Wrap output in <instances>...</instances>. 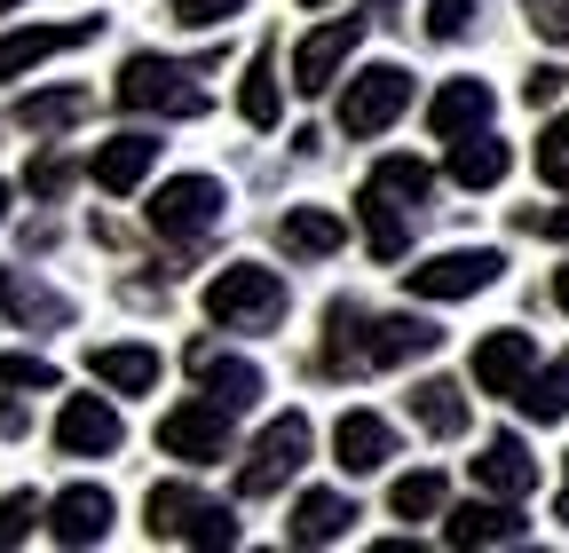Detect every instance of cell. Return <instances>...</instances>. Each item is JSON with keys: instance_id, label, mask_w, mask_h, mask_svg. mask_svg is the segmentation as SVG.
<instances>
[{"instance_id": "obj_1", "label": "cell", "mask_w": 569, "mask_h": 553, "mask_svg": "<svg viewBox=\"0 0 569 553\" xmlns=\"http://www.w3.org/2000/svg\"><path fill=\"white\" fill-rule=\"evenodd\" d=\"M142 530H151L159 545H206V553H222V545H238V506L190 491V482H151V499H142Z\"/></svg>"}, {"instance_id": "obj_2", "label": "cell", "mask_w": 569, "mask_h": 553, "mask_svg": "<svg viewBox=\"0 0 569 553\" xmlns=\"http://www.w3.org/2000/svg\"><path fill=\"white\" fill-rule=\"evenodd\" d=\"M206 316L222 332H277L284 324V276L261 269V261H230L206 285Z\"/></svg>"}, {"instance_id": "obj_3", "label": "cell", "mask_w": 569, "mask_h": 553, "mask_svg": "<svg viewBox=\"0 0 569 553\" xmlns=\"http://www.w3.org/2000/svg\"><path fill=\"white\" fill-rule=\"evenodd\" d=\"M309 451H317L309 411H277V420L253 435L246 466H238V499H277V491H293V474L309 466Z\"/></svg>"}, {"instance_id": "obj_4", "label": "cell", "mask_w": 569, "mask_h": 553, "mask_svg": "<svg viewBox=\"0 0 569 553\" xmlns=\"http://www.w3.org/2000/svg\"><path fill=\"white\" fill-rule=\"evenodd\" d=\"M111 95H119V111H159V119H198L206 111L198 63H174V56H127Z\"/></svg>"}, {"instance_id": "obj_5", "label": "cell", "mask_w": 569, "mask_h": 553, "mask_svg": "<svg viewBox=\"0 0 569 553\" xmlns=\"http://www.w3.org/2000/svg\"><path fill=\"white\" fill-rule=\"evenodd\" d=\"M507 276V253L490 245H451V253H427L419 269H403V293L411 301H475Z\"/></svg>"}, {"instance_id": "obj_6", "label": "cell", "mask_w": 569, "mask_h": 553, "mask_svg": "<svg viewBox=\"0 0 569 553\" xmlns=\"http://www.w3.org/2000/svg\"><path fill=\"white\" fill-rule=\"evenodd\" d=\"M230 420H238V411L213 403V395L198 388V395H182L167 420H159V451L182 459V466H222V459H230Z\"/></svg>"}, {"instance_id": "obj_7", "label": "cell", "mask_w": 569, "mask_h": 553, "mask_svg": "<svg viewBox=\"0 0 569 553\" xmlns=\"http://www.w3.org/2000/svg\"><path fill=\"white\" fill-rule=\"evenodd\" d=\"M222 205H230V190L213 182V174H174V182L151 190V230L167 245H198V238H213Z\"/></svg>"}, {"instance_id": "obj_8", "label": "cell", "mask_w": 569, "mask_h": 553, "mask_svg": "<svg viewBox=\"0 0 569 553\" xmlns=\"http://www.w3.org/2000/svg\"><path fill=\"white\" fill-rule=\"evenodd\" d=\"M403 111H411V72L403 63H365V72L340 88V134H356V143H365V134H388Z\"/></svg>"}, {"instance_id": "obj_9", "label": "cell", "mask_w": 569, "mask_h": 553, "mask_svg": "<svg viewBox=\"0 0 569 553\" xmlns=\"http://www.w3.org/2000/svg\"><path fill=\"white\" fill-rule=\"evenodd\" d=\"M182 364H190V380H198L213 403H230V411H253V403L269 395L261 364H253V356H230V349H213V340H190Z\"/></svg>"}, {"instance_id": "obj_10", "label": "cell", "mask_w": 569, "mask_h": 553, "mask_svg": "<svg viewBox=\"0 0 569 553\" xmlns=\"http://www.w3.org/2000/svg\"><path fill=\"white\" fill-rule=\"evenodd\" d=\"M365 24H372V17H332V24L301 32V48H293V88H301V95H325V88H340V63L356 56Z\"/></svg>"}, {"instance_id": "obj_11", "label": "cell", "mask_w": 569, "mask_h": 553, "mask_svg": "<svg viewBox=\"0 0 569 553\" xmlns=\"http://www.w3.org/2000/svg\"><path fill=\"white\" fill-rule=\"evenodd\" d=\"M119 443H127V428H119L111 395H63V411H56V451L63 459H111Z\"/></svg>"}, {"instance_id": "obj_12", "label": "cell", "mask_w": 569, "mask_h": 553, "mask_svg": "<svg viewBox=\"0 0 569 553\" xmlns=\"http://www.w3.org/2000/svg\"><path fill=\"white\" fill-rule=\"evenodd\" d=\"M111 522H119V506H111L103 482H71V491L48 499V537L56 545H103Z\"/></svg>"}, {"instance_id": "obj_13", "label": "cell", "mask_w": 569, "mask_h": 553, "mask_svg": "<svg viewBox=\"0 0 569 553\" xmlns=\"http://www.w3.org/2000/svg\"><path fill=\"white\" fill-rule=\"evenodd\" d=\"M530 372H538V340L530 332H515V324L507 332H482V349H475V388L482 395H507L515 403Z\"/></svg>"}, {"instance_id": "obj_14", "label": "cell", "mask_w": 569, "mask_h": 553, "mask_svg": "<svg viewBox=\"0 0 569 553\" xmlns=\"http://www.w3.org/2000/svg\"><path fill=\"white\" fill-rule=\"evenodd\" d=\"M332 459H340V474H380L396 459V428L380 411H340L332 420Z\"/></svg>"}, {"instance_id": "obj_15", "label": "cell", "mask_w": 569, "mask_h": 553, "mask_svg": "<svg viewBox=\"0 0 569 553\" xmlns=\"http://www.w3.org/2000/svg\"><path fill=\"white\" fill-rule=\"evenodd\" d=\"M103 24L88 17V24H24V32H0V80H24L32 63H48V56H63V48H88Z\"/></svg>"}, {"instance_id": "obj_16", "label": "cell", "mask_w": 569, "mask_h": 553, "mask_svg": "<svg viewBox=\"0 0 569 553\" xmlns=\"http://www.w3.org/2000/svg\"><path fill=\"white\" fill-rule=\"evenodd\" d=\"M490 80H443L436 95H427V134L436 143H459V134H475V127H490Z\"/></svg>"}, {"instance_id": "obj_17", "label": "cell", "mask_w": 569, "mask_h": 553, "mask_svg": "<svg viewBox=\"0 0 569 553\" xmlns=\"http://www.w3.org/2000/svg\"><path fill=\"white\" fill-rule=\"evenodd\" d=\"M443 349V332L427 324V316H372L365 324V364L388 372V364H419V356H436Z\"/></svg>"}, {"instance_id": "obj_18", "label": "cell", "mask_w": 569, "mask_h": 553, "mask_svg": "<svg viewBox=\"0 0 569 553\" xmlns=\"http://www.w3.org/2000/svg\"><path fill=\"white\" fill-rule=\"evenodd\" d=\"M522 537V514H515V499H475V506H451L443 514V545H459V553H475V545H515Z\"/></svg>"}, {"instance_id": "obj_19", "label": "cell", "mask_w": 569, "mask_h": 553, "mask_svg": "<svg viewBox=\"0 0 569 553\" xmlns=\"http://www.w3.org/2000/svg\"><path fill=\"white\" fill-rule=\"evenodd\" d=\"M151 167H159V134H142V127H127V134H111V143L88 159V174L111 190V198H127V190H142L151 182Z\"/></svg>"}, {"instance_id": "obj_20", "label": "cell", "mask_w": 569, "mask_h": 553, "mask_svg": "<svg viewBox=\"0 0 569 553\" xmlns=\"http://www.w3.org/2000/svg\"><path fill=\"white\" fill-rule=\"evenodd\" d=\"M475 482H482L490 499H530V491H538V459H530V443H522V435H490L482 459H475Z\"/></svg>"}, {"instance_id": "obj_21", "label": "cell", "mask_w": 569, "mask_h": 553, "mask_svg": "<svg viewBox=\"0 0 569 553\" xmlns=\"http://www.w3.org/2000/svg\"><path fill=\"white\" fill-rule=\"evenodd\" d=\"M365 301H332L325 309V349H317V372L325 380H348V372H372L365 364Z\"/></svg>"}, {"instance_id": "obj_22", "label": "cell", "mask_w": 569, "mask_h": 553, "mask_svg": "<svg viewBox=\"0 0 569 553\" xmlns=\"http://www.w3.org/2000/svg\"><path fill=\"white\" fill-rule=\"evenodd\" d=\"M356 522H365V514H356L340 491H301L293 499V522H284V545H340Z\"/></svg>"}, {"instance_id": "obj_23", "label": "cell", "mask_w": 569, "mask_h": 553, "mask_svg": "<svg viewBox=\"0 0 569 553\" xmlns=\"http://www.w3.org/2000/svg\"><path fill=\"white\" fill-rule=\"evenodd\" d=\"M88 372H96V388H111V395H151L167 364H159V349H142V340H111V349L88 356Z\"/></svg>"}, {"instance_id": "obj_24", "label": "cell", "mask_w": 569, "mask_h": 553, "mask_svg": "<svg viewBox=\"0 0 569 553\" xmlns=\"http://www.w3.org/2000/svg\"><path fill=\"white\" fill-rule=\"evenodd\" d=\"M238 119H246L253 134H269V127L284 119V80H277V40H261V48H253V63H246V80H238Z\"/></svg>"}, {"instance_id": "obj_25", "label": "cell", "mask_w": 569, "mask_h": 553, "mask_svg": "<svg viewBox=\"0 0 569 553\" xmlns=\"http://www.w3.org/2000/svg\"><path fill=\"white\" fill-rule=\"evenodd\" d=\"M277 245L293 253V261H332V253L348 245V222L325 214V205H293V214L277 222Z\"/></svg>"}, {"instance_id": "obj_26", "label": "cell", "mask_w": 569, "mask_h": 553, "mask_svg": "<svg viewBox=\"0 0 569 553\" xmlns=\"http://www.w3.org/2000/svg\"><path fill=\"white\" fill-rule=\"evenodd\" d=\"M507 167H515V151L498 143L490 127H475V134H459V143H451V182H459V190H498V182H507Z\"/></svg>"}, {"instance_id": "obj_27", "label": "cell", "mask_w": 569, "mask_h": 553, "mask_svg": "<svg viewBox=\"0 0 569 553\" xmlns=\"http://www.w3.org/2000/svg\"><path fill=\"white\" fill-rule=\"evenodd\" d=\"M411 420H419V435L459 443V435H467V388H459V380H419V388H411Z\"/></svg>"}, {"instance_id": "obj_28", "label": "cell", "mask_w": 569, "mask_h": 553, "mask_svg": "<svg viewBox=\"0 0 569 553\" xmlns=\"http://www.w3.org/2000/svg\"><path fill=\"white\" fill-rule=\"evenodd\" d=\"M356 205H365V245H372V261H403V253H411V205H396V198H380V190H365Z\"/></svg>"}, {"instance_id": "obj_29", "label": "cell", "mask_w": 569, "mask_h": 553, "mask_svg": "<svg viewBox=\"0 0 569 553\" xmlns=\"http://www.w3.org/2000/svg\"><path fill=\"white\" fill-rule=\"evenodd\" d=\"M451 506V482L436 466H419V474H396V491H388V514L396 522H436Z\"/></svg>"}, {"instance_id": "obj_30", "label": "cell", "mask_w": 569, "mask_h": 553, "mask_svg": "<svg viewBox=\"0 0 569 553\" xmlns=\"http://www.w3.org/2000/svg\"><path fill=\"white\" fill-rule=\"evenodd\" d=\"M80 119H88V88H40L17 103V127H32V134H63Z\"/></svg>"}, {"instance_id": "obj_31", "label": "cell", "mask_w": 569, "mask_h": 553, "mask_svg": "<svg viewBox=\"0 0 569 553\" xmlns=\"http://www.w3.org/2000/svg\"><path fill=\"white\" fill-rule=\"evenodd\" d=\"M365 190H380L396 205H427V198H436V167H427V159H380L365 174Z\"/></svg>"}, {"instance_id": "obj_32", "label": "cell", "mask_w": 569, "mask_h": 553, "mask_svg": "<svg viewBox=\"0 0 569 553\" xmlns=\"http://www.w3.org/2000/svg\"><path fill=\"white\" fill-rule=\"evenodd\" d=\"M522 420H538V428H553V420H569V364H538L530 380H522Z\"/></svg>"}, {"instance_id": "obj_33", "label": "cell", "mask_w": 569, "mask_h": 553, "mask_svg": "<svg viewBox=\"0 0 569 553\" xmlns=\"http://www.w3.org/2000/svg\"><path fill=\"white\" fill-rule=\"evenodd\" d=\"M40 522H48V506H40L32 491H9V499H0V545H24Z\"/></svg>"}, {"instance_id": "obj_34", "label": "cell", "mask_w": 569, "mask_h": 553, "mask_svg": "<svg viewBox=\"0 0 569 553\" xmlns=\"http://www.w3.org/2000/svg\"><path fill=\"white\" fill-rule=\"evenodd\" d=\"M71 182H80V167H71L63 151H40V159L24 167V190H32V198H63Z\"/></svg>"}, {"instance_id": "obj_35", "label": "cell", "mask_w": 569, "mask_h": 553, "mask_svg": "<svg viewBox=\"0 0 569 553\" xmlns=\"http://www.w3.org/2000/svg\"><path fill=\"white\" fill-rule=\"evenodd\" d=\"M9 309H17V324H71V301L63 293H40V285H17Z\"/></svg>"}, {"instance_id": "obj_36", "label": "cell", "mask_w": 569, "mask_h": 553, "mask_svg": "<svg viewBox=\"0 0 569 553\" xmlns=\"http://www.w3.org/2000/svg\"><path fill=\"white\" fill-rule=\"evenodd\" d=\"M467 24H475V0H427V17H419L427 40H467Z\"/></svg>"}, {"instance_id": "obj_37", "label": "cell", "mask_w": 569, "mask_h": 553, "mask_svg": "<svg viewBox=\"0 0 569 553\" xmlns=\"http://www.w3.org/2000/svg\"><path fill=\"white\" fill-rule=\"evenodd\" d=\"M538 174H546L553 190H569V119H546V134H538Z\"/></svg>"}, {"instance_id": "obj_38", "label": "cell", "mask_w": 569, "mask_h": 553, "mask_svg": "<svg viewBox=\"0 0 569 553\" xmlns=\"http://www.w3.org/2000/svg\"><path fill=\"white\" fill-rule=\"evenodd\" d=\"M0 388H56V364H48V356L9 349V356H0Z\"/></svg>"}, {"instance_id": "obj_39", "label": "cell", "mask_w": 569, "mask_h": 553, "mask_svg": "<svg viewBox=\"0 0 569 553\" xmlns=\"http://www.w3.org/2000/svg\"><path fill=\"white\" fill-rule=\"evenodd\" d=\"M222 17H246V0H174V24H190V32L222 24Z\"/></svg>"}, {"instance_id": "obj_40", "label": "cell", "mask_w": 569, "mask_h": 553, "mask_svg": "<svg viewBox=\"0 0 569 553\" xmlns=\"http://www.w3.org/2000/svg\"><path fill=\"white\" fill-rule=\"evenodd\" d=\"M530 9V24H538V40H553V48H569V0H522Z\"/></svg>"}, {"instance_id": "obj_41", "label": "cell", "mask_w": 569, "mask_h": 553, "mask_svg": "<svg viewBox=\"0 0 569 553\" xmlns=\"http://www.w3.org/2000/svg\"><path fill=\"white\" fill-rule=\"evenodd\" d=\"M522 230H538V238H569V205H553V214H522Z\"/></svg>"}, {"instance_id": "obj_42", "label": "cell", "mask_w": 569, "mask_h": 553, "mask_svg": "<svg viewBox=\"0 0 569 553\" xmlns=\"http://www.w3.org/2000/svg\"><path fill=\"white\" fill-rule=\"evenodd\" d=\"M522 95H530V103H553V95H561V72H530V88H522Z\"/></svg>"}, {"instance_id": "obj_43", "label": "cell", "mask_w": 569, "mask_h": 553, "mask_svg": "<svg viewBox=\"0 0 569 553\" xmlns=\"http://www.w3.org/2000/svg\"><path fill=\"white\" fill-rule=\"evenodd\" d=\"M0 435H24V403H0Z\"/></svg>"}, {"instance_id": "obj_44", "label": "cell", "mask_w": 569, "mask_h": 553, "mask_svg": "<svg viewBox=\"0 0 569 553\" xmlns=\"http://www.w3.org/2000/svg\"><path fill=\"white\" fill-rule=\"evenodd\" d=\"M553 309H569V269H553Z\"/></svg>"}, {"instance_id": "obj_45", "label": "cell", "mask_w": 569, "mask_h": 553, "mask_svg": "<svg viewBox=\"0 0 569 553\" xmlns=\"http://www.w3.org/2000/svg\"><path fill=\"white\" fill-rule=\"evenodd\" d=\"M553 514L569 522V459H561V499H553Z\"/></svg>"}, {"instance_id": "obj_46", "label": "cell", "mask_w": 569, "mask_h": 553, "mask_svg": "<svg viewBox=\"0 0 569 553\" xmlns=\"http://www.w3.org/2000/svg\"><path fill=\"white\" fill-rule=\"evenodd\" d=\"M9 293H17V269H0V309H9Z\"/></svg>"}, {"instance_id": "obj_47", "label": "cell", "mask_w": 569, "mask_h": 553, "mask_svg": "<svg viewBox=\"0 0 569 553\" xmlns=\"http://www.w3.org/2000/svg\"><path fill=\"white\" fill-rule=\"evenodd\" d=\"M0 222H9V182H0Z\"/></svg>"}, {"instance_id": "obj_48", "label": "cell", "mask_w": 569, "mask_h": 553, "mask_svg": "<svg viewBox=\"0 0 569 553\" xmlns=\"http://www.w3.org/2000/svg\"><path fill=\"white\" fill-rule=\"evenodd\" d=\"M365 9H403V0H365Z\"/></svg>"}, {"instance_id": "obj_49", "label": "cell", "mask_w": 569, "mask_h": 553, "mask_svg": "<svg viewBox=\"0 0 569 553\" xmlns=\"http://www.w3.org/2000/svg\"><path fill=\"white\" fill-rule=\"evenodd\" d=\"M9 9H24V0H0V17H9Z\"/></svg>"}, {"instance_id": "obj_50", "label": "cell", "mask_w": 569, "mask_h": 553, "mask_svg": "<svg viewBox=\"0 0 569 553\" xmlns=\"http://www.w3.org/2000/svg\"><path fill=\"white\" fill-rule=\"evenodd\" d=\"M301 9H332V0H301Z\"/></svg>"}]
</instances>
